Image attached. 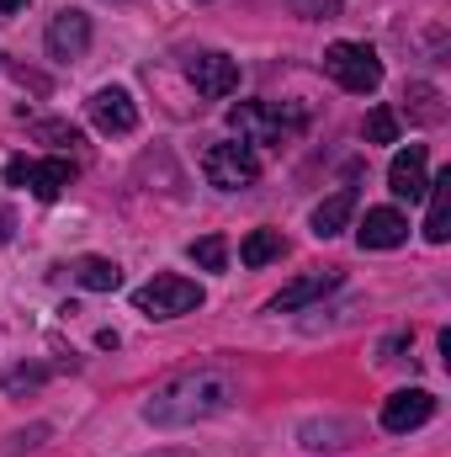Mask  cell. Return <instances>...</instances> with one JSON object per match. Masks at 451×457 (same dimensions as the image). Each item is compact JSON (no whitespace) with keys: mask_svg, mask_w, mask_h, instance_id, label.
Here are the masks:
<instances>
[{"mask_svg":"<svg viewBox=\"0 0 451 457\" xmlns=\"http://www.w3.org/2000/svg\"><path fill=\"white\" fill-rule=\"evenodd\" d=\"M37 383H43V367H11V372H5V388H11V394L37 388Z\"/></svg>","mask_w":451,"mask_h":457,"instance_id":"21","label":"cell"},{"mask_svg":"<svg viewBox=\"0 0 451 457\" xmlns=\"http://www.w3.org/2000/svg\"><path fill=\"white\" fill-rule=\"evenodd\" d=\"M202 170H208V181H213L218 192H244V187H255L260 160L250 154V144H213V149L202 154Z\"/></svg>","mask_w":451,"mask_h":457,"instance_id":"4","label":"cell"},{"mask_svg":"<svg viewBox=\"0 0 451 457\" xmlns=\"http://www.w3.org/2000/svg\"><path fill=\"white\" fill-rule=\"evenodd\" d=\"M366 138H372V144H393V138H398V117L388 112V107H372V112H366Z\"/></svg>","mask_w":451,"mask_h":457,"instance_id":"19","label":"cell"},{"mask_svg":"<svg viewBox=\"0 0 451 457\" xmlns=\"http://www.w3.org/2000/svg\"><path fill=\"white\" fill-rule=\"evenodd\" d=\"M340 0H308V11H335Z\"/></svg>","mask_w":451,"mask_h":457,"instance_id":"22","label":"cell"},{"mask_svg":"<svg viewBox=\"0 0 451 457\" xmlns=\"http://www.w3.org/2000/svg\"><path fill=\"white\" fill-rule=\"evenodd\" d=\"M350 213H356V192L340 187L335 197H324V203L314 208V234H319V239H335L340 228L350 224Z\"/></svg>","mask_w":451,"mask_h":457,"instance_id":"15","label":"cell"},{"mask_svg":"<svg viewBox=\"0 0 451 457\" xmlns=\"http://www.w3.org/2000/svg\"><path fill=\"white\" fill-rule=\"evenodd\" d=\"M202 287L197 282H186V277H154V282H144L138 293H133V303H138V314H149V320H176V314H192V309H202Z\"/></svg>","mask_w":451,"mask_h":457,"instance_id":"3","label":"cell"},{"mask_svg":"<svg viewBox=\"0 0 451 457\" xmlns=\"http://www.w3.org/2000/svg\"><path fill=\"white\" fill-rule=\"evenodd\" d=\"M149 457H181V453H149Z\"/></svg>","mask_w":451,"mask_h":457,"instance_id":"24","label":"cell"},{"mask_svg":"<svg viewBox=\"0 0 451 457\" xmlns=\"http://www.w3.org/2000/svg\"><path fill=\"white\" fill-rule=\"evenodd\" d=\"M324 75L335 80L340 91L372 96V91L382 86V59H377L366 43H330V48H324Z\"/></svg>","mask_w":451,"mask_h":457,"instance_id":"2","label":"cell"},{"mask_svg":"<svg viewBox=\"0 0 451 457\" xmlns=\"http://www.w3.org/2000/svg\"><path fill=\"white\" fill-rule=\"evenodd\" d=\"M186 255H192L202 271H224L228 245H224V234H202V239H192V245H186Z\"/></svg>","mask_w":451,"mask_h":457,"instance_id":"18","label":"cell"},{"mask_svg":"<svg viewBox=\"0 0 451 457\" xmlns=\"http://www.w3.org/2000/svg\"><path fill=\"white\" fill-rule=\"evenodd\" d=\"M91 48V16L86 11H59L48 21V54L53 59H80Z\"/></svg>","mask_w":451,"mask_h":457,"instance_id":"12","label":"cell"},{"mask_svg":"<svg viewBox=\"0 0 451 457\" xmlns=\"http://www.w3.org/2000/svg\"><path fill=\"white\" fill-rule=\"evenodd\" d=\"M282 255H287V239H282L276 228H250L244 245H239V261H244V266H271V261H282Z\"/></svg>","mask_w":451,"mask_h":457,"instance_id":"17","label":"cell"},{"mask_svg":"<svg viewBox=\"0 0 451 457\" xmlns=\"http://www.w3.org/2000/svg\"><path fill=\"white\" fill-rule=\"evenodd\" d=\"M425 197H430V213H425V239H430V245H447V239H451V170L430 176Z\"/></svg>","mask_w":451,"mask_h":457,"instance_id":"14","label":"cell"},{"mask_svg":"<svg viewBox=\"0 0 451 457\" xmlns=\"http://www.w3.org/2000/svg\"><path fill=\"white\" fill-rule=\"evenodd\" d=\"M75 282L86 293H117L122 287V266L117 261H102V255H80L75 261Z\"/></svg>","mask_w":451,"mask_h":457,"instance_id":"16","label":"cell"},{"mask_svg":"<svg viewBox=\"0 0 451 457\" xmlns=\"http://www.w3.org/2000/svg\"><path fill=\"white\" fill-rule=\"evenodd\" d=\"M228 122L250 144H276L298 117H282V107H266V102H239V107H228Z\"/></svg>","mask_w":451,"mask_h":457,"instance_id":"5","label":"cell"},{"mask_svg":"<svg viewBox=\"0 0 451 457\" xmlns=\"http://www.w3.org/2000/svg\"><path fill=\"white\" fill-rule=\"evenodd\" d=\"M21 5H27V0H0V11H21Z\"/></svg>","mask_w":451,"mask_h":457,"instance_id":"23","label":"cell"},{"mask_svg":"<svg viewBox=\"0 0 451 457\" xmlns=\"http://www.w3.org/2000/svg\"><path fill=\"white\" fill-rule=\"evenodd\" d=\"M91 122H96L102 133H133V128H138V107H133V96H127L122 86H102V91L91 96Z\"/></svg>","mask_w":451,"mask_h":457,"instance_id":"11","label":"cell"},{"mask_svg":"<svg viewBox=\"0 0 451 457\" xmlns=\"http://www.w3.org/2000/svg\"><path fill=\"white\" fill-rule=\"evenodd\" d=\"M436 415V394H425V388H398V394H388V404H382V431H420L425 420Z\"/></svg>","mask_w":451,"mask_h":457,"instance_id":"7","label":"cell"},{"mask_svg":"<svg viewBox=\"0 0 451 457\" xmlns=\"http://www.w3.org/2000/svg\"><path fill=\"white\" fill-rule=\"evenodd\" d=\"M186 75H192V86H197L202 96H213V102H224L228 91H239V64H234L228 54H192V59H186Z\"/></svg>","mask_w":451,"mask_h":457,"instance_id":"8","label":"cell"},{"mask_svg":"<svg viewBox=\"0 0 451 457\" xmlns=\"http://www.w3.org/2000/svg\"><path fill=\"white\" fill-rule=\"evenodd\" d=\"M356 239H361V250H398V245L409 239V219H404L398 208H366Z\"/></svg>","mask_w":451,"mask_h":457,"instance_id":"10","label":"cell"},{"mask_svg":"<svg viewBox=\"0 0 451 457\" xmlns=\"http://www.w3.org/2000/svg\"><path fill=\"white\" fill-rule=\"evenodd\" d=\"M70 181H75V165H70V160H37V165L21 170V187H27L37 203H53Z\"/></svg>","mask_w":451,"mask_h":457,"instance_id":"13","label":"cell"},{"mask_svg":"<svg viewBox=\"0 0 451 457\" xmlns=\"http://www.w3.org/2000/svg\"><path fill=\"white\" fill-rule=\"evenodd\" d=\"M234 378L218 367H197V372H181L170 378L165 388H154V399L144 404V420L149 426H192V420H208V415H224L234 404Z\"/></svg>","mask_w":451,"mask_h":457,"instance_id":"1","label":"cell"},{"mask_svg":"<svg viewBox=\"0 0 451 457\" xmlns=\"http://www.w3.org/2000/svg\"><path fill=\"white\" fill-rule=\"evenodd\" d=\"M388 187H393V197L420 203V197H425V187H430V149H425V144L398 149V154H393V165H388Z\"/></svg>","mask_w":451,"mask_h":457,"instance_id":"6","label":"cell"},{"mask_svg":"<svg viewBox=\"0 0 451 457\" xmlns=\"http://www.w3.org/2000/svg\"><path fill=\"white\" fill-rule=\"evenodd\" d=\"M335 287H340L335 266H324V271H303L298 282H287V287L271 298V314H298V309L319 303V298H324V293H335Z\"/></svg>","mask_w":451,"mask_h":457,"instance_id":"9","label":"cell"},{"mask_svg":"<svg viewBox=\"0 0 451 457\" xmlns=\"http://www.w3.org/2000/svg\"><path fill=\"white\" fill-rule=\"evenodd\" d=\"M409 96L420 102V117H425V122H441V107H436L441 96H436V86H409Z\"/></svg>","mask_w":451,"mask_h":457,"instance_id":"20","label":"cell"}]
</instances>
